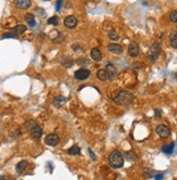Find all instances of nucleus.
<instances>
[{"instance_id": "10", "label": "nucleus", "mask_w": 177, "mask_h": 180, "mask_svg": "<svg viewBox=\"0 0 177 180\" xmlns=\"http://www.w3.org/2000/svg\"><path fill=\"white\" fill-rule=\"evenodd\" d=\"M31 136L34 138V139H40L42 136V128L40 126H37L35 125L33 128L31 129Z\"/></svg>"}, {"instance_id": "31", "label": "nucleus", "mask_w": 177, "mask_h": 180, "mask_svg": "<svg viewBox=\"0 0 177 180\" xmlns=\"http://www.w3.org/2000/svg\"><path fill=\"white\" fill-rule=\"evenodd\" d=\"M155 115H156V116H160V115H161V111H160V110H156V111H155Z\"/></svg>"}, {"instance_id": "5", "label": "nucleus", "mask_w": 177, "mask_h": 180, "mask_svg": "<svg viewBox=\"0 0 177 180\" xmlns=\"http://www.w3.org/2000/svg\"><path fill=\"white\" fill-rule=\"evenodd\" d=\"M155 131L161 138H167V137H169V135H171V130H169V127L165 126V125H159V126L155 128Z\"/></svg>"}, {"instance_id": "2", "label": "nucleus", "mask_w": 177, "mask_h": 180, "mask_svg": "<svg viewBox=\"0 0 177 180\" xmlns=\"http://www.w3.org/2000/svg\"><path fill=\"white\" fill-rule=\"evenodd\" d=\"M109 164L114 169L123 167V165H124V156H123L122 153L120 151H117V150H114V151L111 152V154L109 155Z\"/></svg>"}, {"instance_id": "8", "label": "nucleus", "mask_w": 177, "mask_h": 180, "mask_svg": "<svg viewBox=\"0 0 177 180\" xmlns=\"http://www.w3.org/2000/svg\"><path fill=\"white\" fill-rule=\"evenodd\" d=\"M139 52H140L139 45L137 44V42H135V41H133V42L129 45V47H128V53H129V55L133 58H136L139 54Z\"/></svg>"}, {"instance_id": "15", "label": "nucleus", "mask_w": 177, "mask_h": 180, "mask_svg": "<svg viewBox=\"0 0 177 180\" xmlns=\"http://www.w3.org/2000/svg\"><path fill=\"white\" fill-rule=\"evenodd\" d=\"M27 165H28V163H27V161H21V162H18V164H16V172L18 174H22V172H24V170L26 169V167H27Z\"/></svg>"}, {"instance_id": "25", "label": "nucleus", "mask_w": 177, "mask_h": 180, "mask_svg": "<svg viewBox=\"0 0 177 180\" xmlns=\"http://www.w3.org/2000/svg\"><path fill=\"white\" fill-rule=\"evenodd\" d=\"M169 20L172 21L173 23H177V10H174L169 14Z\"/></svg>"}, {"instance_id": "29", "label": "nucleus", "mask_w": 177, "mask_h": 180, "mask_svg": "<svg viewBox=\"0 0 177 180\" xmlns=\"http://www.w3.org/2000/svg\"><path fill=\"white\" fill-rule=\"evenodd\" d=\"M164 177V176L162 175V174H160V175H155L154 176V178H155V179H162V178Z\"/></svg>"}, {"instance_id": "21", "label": "nucleus", "mask_w": 177, "mask_h": 180, "mask_svg": "<svg viewBox=\"0 0 177 180\" xmlns=\"http://www.w3.org/2000/svg\"><path fill=\"white\" fill-rule=\"evenodd\" d=\"M14 33L16 34V35H20V34H23L24 32L26 31V26H24V25H16L14 28L12 29Z\"/></svg>"}, {"instance_id": "28", "label": "nucleus", "mask_w": 177, "mask_h": 180, "mask_svg": "<svg viewBox=\"0 0 177 180\" xmlns=\"http://www.w3.org/2000/svg\"><path fill=\"white\" fill-rule=\"evenodd\" d=\"M133 66L135 67V68H137V70H139V68L143 67V64H142V63H134Z\"/></svg>"}, {"instance_id": "7", "label": "nucleus", "mask_w": 177, "mask_h": 180, "mask_svg": "<svg viewBox=\"0 0 177 180\" xmlns=\"http://www.w3.org/2000/svg\"><path fill=\"white\" fill-rule=\"evenodd\" d=\"M45 142H46L47 145L55 147V145L59 143V137H58V135H55V134H50L45 138Z\"/></svg>"}, {"instance_id": "18", "label": "nucleus", "mask_w": 177, "mask_h": 180, "mask_svg": "<svg viewBox=\"0 0 177 180\" xmlns=\"http://www.w3.org/2000/svg\"><path fill=\"white\" fill-rule=\"evenodd\" d=\"M25 21L29 24L31 27H34L36 25V21H35V16L32 14V13H27L25 14Z\"/></svg>"}, {"instance_id": "6", "label": "nucleus", "mask_w": 177, "mask_h": 180, "mask_svg": "<svg viewBox=\"0 0 177 180\" xmlns=\"http://www.w3.org/2000/svg\"><path fill=\"white\" fill-rule=\"evenodd\" d=\"M105 71L108 72V75H109V78L111 80L115 79L117 76V70L116 67H115L114 64H112V63H107V65H105Z\"/></svg>"}, {"instance_id": "13", "label": "nucleus", "mask_w": 177, "mask_h": 180, "mask_svg": "<svg viewBox=\"0 0 177 180\" xmlns=\"http://www.w3.org/2000/svg\"><path fill=\"white\" fill-rule=\"evenodd\" d=\"M14 5L20 9H28L32 5L31 0H14Z\"/></svg>"}, {"instance_id": "14", "label": "nucleus", "mask_w": 177, "mask_h": 180, "mask_svg": "<svg viewBox=\"0 0 177 180\" xmlns=\"http://www.w3.org/2000/svg\"><path fill=\"white\" fill-rule=\"evenodd\" d=\"M66 102V99L64 98V97H62V95H59V97H57V98L53 99V101H52V104H53V106L57 108H61V106L64 104V103Z\"/></svg>"}, {"instance_id": "19", "label": "nucleus", "mask_w": 177, "mask_h": 180, "mask_svg": "<svg viewBox=\"0 0 177 180\" xmlns=\"http://www.w3.org/2000/svg\"><path fill=\"white\" fill-rule=\"evenodd\" d=\"M68 154L72 155V156H73V155H79L81 154V149H79L78 145H73V147L68 150Z\"/></svg>"}, {"instance_id": "26", "label": "nucleus", "mask_w": 177, "mask_h": 180, "mask_svg": "<svg viewBox=\"0 0 177 180\" xmlns=\"http://www.w3.org/2000/svg\"><path fill=\"white\" fill-rule=\"evenodd\" d=\"M36 125V123H35L34 121H29V122H27V123L25 124V126H26V128L27 129H32L33 127Z\"/></svg>"}, {"instance_id": "3", "label": "nucleus", "mask_w": 177, "mask_h": 180, "mask_svg": "<svg viewBox=\"0 0 177 180\" xmlns=\"http://www.w3.org/2000/svg\"><path fill=\"white\" fill-rule=\"evenodd\" d=\"M160 51H161V46L159 42H154L153 45H151V47L148 50V58L151 62H155L156 59L159 58Z\"/></svg>"}, {"instance_id": "32", "label": "nucleus", "mask_w": 177, "mask_h": 180, "mask_svg": "<svg viewBox=\"0 0 177 180\" xmlns=\"http://www.w3.org/2000/svg\"><path fill=\"white\" fill-rule=\"evenodd\" d=\"M44 1H50V0H44Z\"/></svg>"}, {"instance_id": "16", "label": "nucleus", "mask_w": 177, "mask_h": 180, "mask_svg": "<svg viewBox=\"0 0 177 180\" xmlns=\"http://www.w3.org/2000/svg\"><path fill=\"white\" fill-rule=\"evenodd\" d=\"M97 77L101 82H105V80L109 79V75H108V72L105 70H99L97 72Z\"/></svg>"}, {"instance_id": "11", "label": "nucleus", "mask_w": 177, "mask_h": 180, "mask_svg": "<svg viewBox=\"0 0 177 180\" xmlns=\"http://www.w3.org/2000/svg\"><path fill=\"white\" fill-rule=\"evenodd\" d=\"M108 50L113 54H122L123 53V47L117 44H110L108 46Z\"/></svg>"}, {"instance_id": "23", "label": "nucleus", "mask_w": 177, "mask_h": 180, "mask_svg": "<svg viewBox=\"0 0 177 180\" xmlns=\"http://www.w3.org/2000/svg\"><path fill=\"white\" fill-rule=\"evenodd\" d=\"M48 24H50V25H53V26H57L58 24H59V18H58L57 15H53L52 18H48Z\"/></svg>"}, {"instance_id": "24", "label": "nucleus", "mask_w": 177, "mask_h": 180, "mask_svg": "<svg viewBox=\"0 0 177 180\" xmlns=\"http://www.w3.org/2000/svg\"><path fill=\"white\" fill-rule=\"evenodd\" d=\"M16 37H18V35L13 31L9 32V33H5L2 35V38H16Z\"/></svg>"}, {"instance_id": "9", "label": "nucleus", "mask_w": 177, "mask_h": 180, "mask_svg": "<svg viewBox=\"0 0 177 180\" xmlns=\"http://www.w3.org/2000/svg\"><path fill=\"white\" fill-rule=\"evenodd\" d=\"M64 25L68 28H74L77 25V18L74 15H68V18H64Z\"/></svg>"}, {"instance_id": "12", "label": "nucleus", "mask_w": 177, "mask_h": 180, "mask_svg": "<svg viewBox=\"0 0 177 180\" xmlns=\"http://www.w3.org/2000/svg\"><path fill=\"white\" fill-rule=\"evenodd\" d=\"M90 57L95 62H100L102 60V53L99 48H94L90 51Z\"/></svg>"}, {"instance_id": "22", "label": "nucleus", "mask_w": 177, "mask_h": 180, "mask_svg": "<svg viewBox=\"0 0 177 180\" xmlns=\"http://www.w3.org/2000/svg\"><path fill=\"white\" fill-rule=\"evenodd\" d=\"M108 36H109V38L111 39V40H113V41L117 40V39L120 38V35H119V33H116L115 31H110L109 33H108Z\"/></svg>"}, {"instance_id": "1", "label": "nucleus", "mask_w": 177, "mask_h": 180, "mask_svg": "<svg viewBox=\"0 0 177 180\" xmlns=\"http://www.w3.org/2000/svg\"><path fill=\"white\" fill-rule=\"evenodd\" d=\"M112 100L116 105L126 106L132 104L134 101V95L126 90H117L113 93Z\"/></svg>"}, {"instance_id": "20", "label": "nucleus", "mask_w": 177, "mask_h": 180, "mask_svg": "<svg viewBox=\"0 0 177 180\" xmlns=\"http://www.w3.org/2000/svg\"><path fill=\"white\" fill-rule=\"evenodd\" d=\"M173 150H174V143L166 144V145H163V147H162V152H164L165 154H167V155L172 154Z\"/></svg>"}, {"instance_id": "30", "label": "nucleus", "mask_w": 177, "mask_h": 180, "mask_svg": "<svg viewBox=\"0 0 177 180\" xmlns=\"http://www.w3.org/2000/svg\"><path fill=\"white\" fill-rule=\"evenodd\" d=\"M88 151H89V153H90V156L92 157L94 160H96V156H95V154H94V153H92V151H91L90 149H88Z\"/></svg>"}, {"instance_id": "27", "label": "nucleus", "mask_w": 177, "mask_h": 180, "mask_svg": "<svg viewBox=\"0 0 177 180\" xmlns=\"http://www.w3.org/2000/svg\"><path fill=\"white\" fill-rule=\"evenodd\" d=\"M62 2H63V0H58V2H57V11H59L61 9V7H62Z\"/></svg>"}, {"instance_id": "4", "label": "nucleus", "mask_w": 177, "mask_h": 180, "mask_svg": "<svg viewBox=\"0 0 177 180\" xmlns=\"http://www.w3.org/2000/svg\"><path fill=\"white\" fill-rule=\"evenodd\" d=\"M90 76V71L86 70V68H79L75 72L74 77L77 80H85Z\"/></svg>"}, {"instance_id": "17", "label": "nucleus", "mask_w": 177, "mask_h": 180, "mask_svg": "<svg viewBox=\"0 0 177 180\" xmlns=\"http://www.w3.org/2000/svg\"><path fill=\"white\" fill-rule=\"evenodd\" d=\"M169 44L173 48H177V31H173L169 35Z\"/></svg>"}]
</instances>
